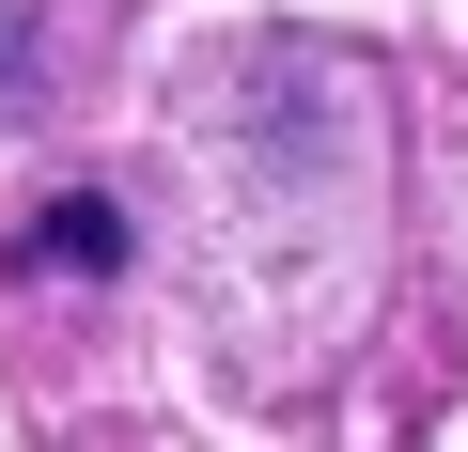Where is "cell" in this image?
<instances>
[{
  "label": "cell",
  "mask_w": 468,
  "mask_h": 452,
  "mask_svg": "<svg viewBox=\"0 0 468 452\" xmlns=\"http://www.w3.org/2000/svg\"><path fill=\"white\" fill-rule=\"evenodd\" d=\"M16 266H48V281H94V266H125V218H110L94 187H63L32 235H16Z\"/></svg>",
  "instance_id": "6da1fadb"
}]
</instances>
